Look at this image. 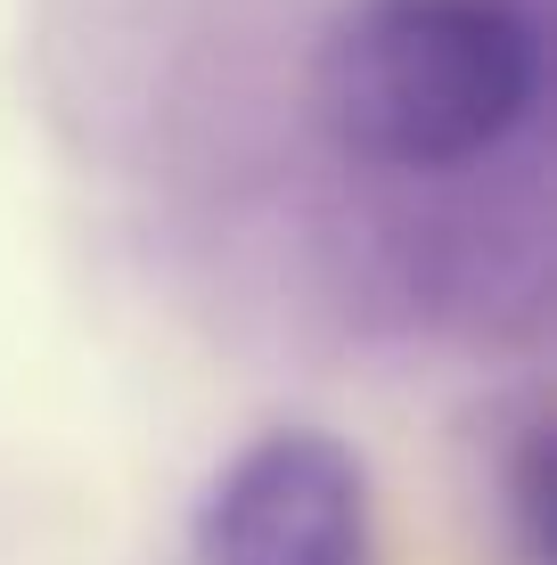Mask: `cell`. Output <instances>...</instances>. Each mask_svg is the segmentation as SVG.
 I'll return each mask as SVG.
<instances>
[{"label":"cell","mask_w":557,"mask_h":565,"mask_svg":"<svg viewBox=\"0 0 557 565\" xmlns=\"http://www.w3.org/2000/svg\"><path fill=\"white\" fill-rule=\"evenodd\" d=\"M197 565H369V467L329 426H271L205 483Z\"/></svg>","instance_id":"cell-2"},{"label":"cell","mask_w":557,"mask_h":565,"mask_svg":"<svg viewBox=\"0 0 557 565\" xmlns=\"http://www.w3.org/2000/svg\"><path fill=\"white\" fill-rule=\"evenodd\" d=\"M344 156L451 172L508 148L542 107V33L516 0H353L312 66Z\"/></svg>","instance_id":"cell-1"}]
</instances>
